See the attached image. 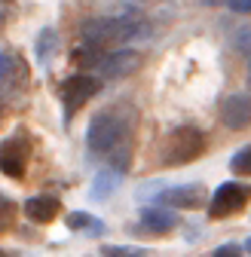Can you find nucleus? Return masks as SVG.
Instances as JSON below:
<instances>
[{"label":"nucleus","mask_w":251,"mask_h":257,"mask_svg":"<svg viewBox=\"0 0 251 257\" xmlns=\"http://www.w3.org/2000/svg\"><path fill=\"white\" fill-rule=\"evenodd\" d=\"M245 251H248V254H251V239H245Z\"/></svg>","instance_id":"21"},{"label":"nucleus","mask_w":251,"mask_h":257,"mask_svg":"<svg viewBox=\"0 0 251 257\" xmlns=\"http://www.w3.org/2000/svg\"><path fill=\"white\" fill-rule=\"evenodd\" d=\"M104 257H147L144 248H132V245H101Z\"/></svg>","instance_id":"16"},{"label":"nucleus","mask_w":251,"mask_h":257,"mask_svg":"<svg viewBox=\"0 0 251 257\" xmlns=\"http://www.w3.org/2000/svg\"><path fill=\"white\" fill-rule=\"evenodd\" d=\"M119 181H122V169H101L95 175V181H92V199H95V202L110 199L113 190L119 187Z\"/></svg>","instance_id":"12"},{"label":"nucleus","mask_w":251,"mask_h":257,"mask_svg":"<svg viewBox=\"0 0 251 257\" xmlns=\"http://www.w3.org/2000/svg\"><path fill=\"white\" fill-rule=\"evenodd\" d=\"M101 83L98 77H89V74H74L61 83V104H65V116H74L86 101H92L98 95Z\"/></svg>","instance_id":"4"},{"label":"nucleus","mask_w":251,"mask_h":257,"mask_svg":"<svg viewBox=\"0 0 251 257\" xmlns=\"http://www.w3.org/2000/svg\"><path fill=\"white\" fill-rule=\"evenodd\" d=\"M239 46H242V52H245V64H248V89H251V28L239 34Z\"/></svg>","instance_id":"18"},{"label":"nucleus","mask_w":251,"mask_h":257,"mask_svg":"<svg viewBox=\"0 0 251 257\" xmlns=\"http://www.w3.org/2000/svg\"><path fill=\"white\" fill-rule=\"evenodd\" d=\"M25 159H28V144L19 138L4 141V150H0V169H4L7 178H22L25 175Z\"/></svg>","instance_id":"10"},{"label":"nucleus","mask_w":251,"mask_h":257,"mask_svg":"<svg viewBox=\"0 0 251 257\" xmlns=\"http://www.w3.org/2000/svg\"><path fill=\"white\" fill-rule=\"evenodd\" d=\"M163 202L172 208H199L205 202V187L202 184H178L163 193Z\"/></svg>","instance_id":"9"},{"label":"nucleus","mask_w":251,"mask_h":257,"mask_svg":"<svg viewBox=\"0 0 251 257\" xmlns=\"http://www.w3.org/2000/svg\"><path fill=\"white\" fill-rule=\"evenodd\" d=\"M230 7L236 13H251V0H230Z\"/></svg>","instance_id":"20"},{"label":"nucleus","mask_w":251,"mask_h":257,"mask_svg":"<svg viewBox=\"0 0 251 257\" xmlns=\"http://www.w3.org/2000/svg\"><path fill=\"white\" fill-rule=\"evenodd\" d=\"M175 223H178V217L166 208H144L141 211V227L150 233H169Z\"/></svg>","instance_id":"13"},{"label":"nucleus","mask_w":251,"mask_h":257,"mask_svg":"<svg viewBox=\"0 0 251 257\" xmlns=\"http://www.w3.org/2000/svg\"><path fill=\"white\" fill-rule=\"evenodd\" d=\"M119 141H122V119L113 110H101L92 116V122L86 128V144L92 153L107 156L119 147Z\"/></svg>","instance_id":"2"},{"label":"nucleus","mask_w":251,"mask_h":257,"mask_svg":"<svg viewBox=\"0 0 251 257\" xmlns=\"http://www.w3.org/2000/svg\"><path fill=\"white\" fill-rule=\"evenodd\" d=\"M138 68H141V52H135V49H116V52H110L107 58H101L98 74H101L104 80H119V77L135 74Z\"/></svg>","instance_id":"8"},{"label":"nucleus","mask_w":251,"mask_h":257,"mask_svg":"<svg viewBox=\"0 0 251 257\" xmlns=\"http://www.w3.org/2000/svg\"><path fill=\"white\" fill-rule=\"evenodd\" d=\"M0 86H4V98L7 101H13L16 95L28 86V64L10 49L0 52Z\"/></svg>","instance_id":"6"},{"label":"nucleus","mask_w":251,"mask_h":257,"mask_svg":"<svg viewBox=\"0 0 251 257\" xmlns=\"http://www.w3.org/2000/svg\"><path fill=\"white\" fill-rule=\"evenodd\" d=\"M80 34H83V43H89V46H107V43H129V40L147 34V28L138 19L98 16V19L83 22Z\"/></svg>","instance_id":"1"},{"label":"nucleus","mask_w":251,"mask_h":257,"mask_svg":"<svg viewBox=\"0 0 251 257\" xmlns=\"http://www.w3.org/2000/svg\"><path fill=\"white\" fill-rule=\"evenodd\" d=\"M211 257H242V248L239 245H221Z\"/></svg>","instance_id":"19"},{"label":"nucleus","mask_w":251,"mask_h":257,"mask_svg":"<svg viewBox=\"0 0 251 257\" xmlns=\"http://www.w3.org/2000/svg\"><path fill=\"white\" fill-rule=\"evenodd\" d=\"M230 169H233L236 175H251V144H245V147H239V150L233 153Z\"/></svg>","instance_id":"15"},{"label":"nucleus","mask_w":251,"mask_h":257,"mask_svg":"<svg viewBox=\"0 0 251 257\" xmlns=\"http://www.w3.org/2000/svg\"><path fill=\"white\" fill-rule=\"evenodd\" d=\"M251 199V187L239 184V181H224L221 187L214 190V196L208 202V214L217 220V217H230L233 211H239L245 202Z\"/></svg>","instance_id":"5"},{"label":"nucleus","mask_w":251,"mask_h":257,"mask_svg":"<svg viewBox=\"0 0 251 257\" xmlns=\"http://www.w3.org/2000/svg\"><path fill=\"white\" fill-rule=\"evenodd\" d=\"M68 227L71 230H83V227H92V230H101V223H95L89 214H83V211H74L71 217H68Z\"/></svg>","instance_id":"17"},{"label":"nucleus","mask_w":251,"mask_h":257,"mask_svg":"<svg viewBox=\"0 0 251 257\" xmlns=\"http://www.w3.org/2000/svg\"><path fill=\"white\" fill-rule=\"evenodd\" d=\"M221 119L227 128L233 132H242V128L251 125V95L245 92H230L221 101Z\"/></svg>","instance_id":"7"},{"label":"nucleus","mask_w":251,"mask_h":257,"mask_svg":"<svg viewBox=\"0 0 251 257\" xmlns=\"http://www.w3.org/2000/svg\"><path fill=\"white\" fill-rule=\"evenodd\" d=\"M58 199H52V196H31L28 202H25V217L28 220H34V223H49L55 214H58Z\"/></svg>","instance_id":"11"},{"label":"nucleus","mask_w":251,"mask_h":257,"mask_svg":"<svg viewBox=\"0 0 251 257\" xmlns=\"http://www.w3.org/2000/svg\"><path fill=\"white\" fill-rule=\"evenodd\" d=\"M205 150V138L196 125H178L175 132L169 135L166 144V163L169 166H181V163H190L199 153Z\"/></svg>","instance_id":"3"},{"label":"nucleus","mask_w":251,"mask_h":257,"mask_svg":"<svg viewBox=\"0 0 251 257\" xmlns=\"http://www.w3.org/2000/svg\"><path fill=\"white\" fill-rule=\"evenodd\" d=\"M55 46H58V34H55L52 28H43L40 34H37V46H34V49H37V61L46 64V61L55 55Z\"/></svg>","instance_id":"14"}]
</instances>
